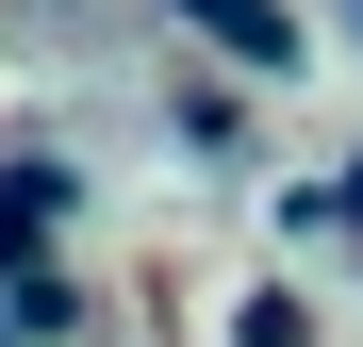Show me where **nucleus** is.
Masks as SVG:
<instances>
[{"label":"nucleus","mask_w":363,"mask_h":347,"mask_svg":"<svg viewBox=\"0 0 363 347\" xmlns=\"http://www.w3.org/2000/svg\"><path fill=\"white\" fill-rule=\"evenodd\" d=\"M182 17H199V33H231L248 67H297V17H281V0H182Z\"/></svg>","instance_id":"nucleus-1"}]
</instances>
